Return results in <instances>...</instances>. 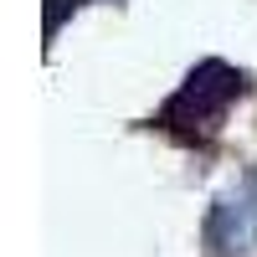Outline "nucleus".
<instances>
[{
	"mask_svg": "<svg viewBox=\"0 0 257 257\" xmlns=\"http://www.w3.org/2000/svg\"><path fill=\"white\" fill-rule=\"evenodd\" d=\"M247 93V77L221 57H206L185 72V82L165 98V108L155 113V128L175 134L180 144H206L211 134L221 128L226 108Z\"/></svg>",
	"mask_w": 257,
	"mask_h": 257,
	"instance_id": "obj_1",
	"label": "nucleus"
},
{
	"mask_svg": "<svg viewBox=\"0 0 257 257\" xmlns=\"http://www.w3.org/2000/svg\"><path fill=\"white\" fill-rule=\"evenodd\" d=\"M252 231H257V201H252V190H242V196H226V201L216 206V216H211V237L221 242V252L247 247Z\"/></svg>",
	"mask_w": 257,
	"mask_h": 257,
	"instance_id": "obj_2",
	"label": "nucleus"
},
{
	"mask_svg": "<svg viewBox=\"0 0 257 257\" xmlns=\"http://www.w3.org/2000/svg\"><path fill=\"white\" fill-rule=\"evenodd\" d=\"M77 6H88V0H47V36H57L62 16H67V11H77Z\"/></svg>",
	"mask_w": 257,
	"mask_h": 257,
	"instance_id": "obj_3",
	"label": "nucleus"
}]
</instances>
